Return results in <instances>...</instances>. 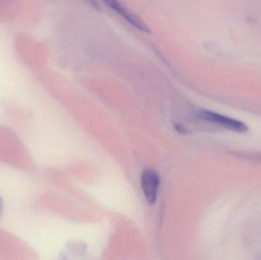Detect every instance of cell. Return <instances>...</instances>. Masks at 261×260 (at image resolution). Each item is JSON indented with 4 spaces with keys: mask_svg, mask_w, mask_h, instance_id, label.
<instances>
[{
    "mask_svg": "<svg viewBox=\"0 0 261 260\" xmlns=\"http://www.w3.org/2000/svg\"><path fill=\"white\" fill-rule=\"evenodd\" d=\"M199 117L207 122L216 124L220 125L221 127L226 128L229 131L234 132L245 133L248 131V126L246 124L243 123L240 121L236 120L213 111H206V110H201L199 112Z\"/></svg>",
    "mask_w": 261,
    "mask_h": 260,
    "instance_id": "cell-1",
    "label": "cell"
},
{
    "mask_svg": "<svg viewBox=\"0 0 261 260\" xmlns=\"http://www.w3.org/2000/svg\"><path fill=\"white\" fill-rule=\"evenodd\" d=\"M103 3L135 28L146 33L150 32V28L147 24L144 23V21H142L138 15L132 12L128 8L124 6L120 0H103Z\"/></svg>",
    "mask_w": 261,
    "mask_h": 260,
    "instance_id": "cell-2",
    "label": "cell"
},
{
    "mask_svg": "<svg viewBox=\"0 0 261 260\" xmlns=\"http://www.w3.org/2000/svg\"><path fill=\"white\" fill-rule=\"evenodd\" d=\"M160 186V176L151 168H147L141 175V188L147 203L153 205L158 198Z\"/></svg>",
    "mask_w": 261,
    "mask_h": 260,
    "instance_id": "cell-3",
    "label": "cell"
},
{
    "mask_svg": "<svg viewBox=\"0 0 261 260\" xmlns=\"http://www.w3.org/2000/svg\"><path fill=\"white\" fill-rule=\"evenodd\" d=\"M87 1L89 2V3H90L93 8L96 9H99V3H97L96 0H87Z\"/></svg>",
    "mask_w": 261,
    "mask_h": 260,
    "instance_id": "cell-4",
    "label": "cell"
},
{
    "mask_svg": "<svg viewBox=\"0 0 261 260\" xmlns=\"http://www.w3.org/2000/svg\"><path fill=\"white\" fill-rule=\"evenodd\" d=\"M2 212H3V201H2L1 198H0V215H1Z\"/></svg>",
    "mask_w": 261,
    "mask_h": 260,
    "instance_id": "cell-5",
    "label": "cell"
}]
</instances>
